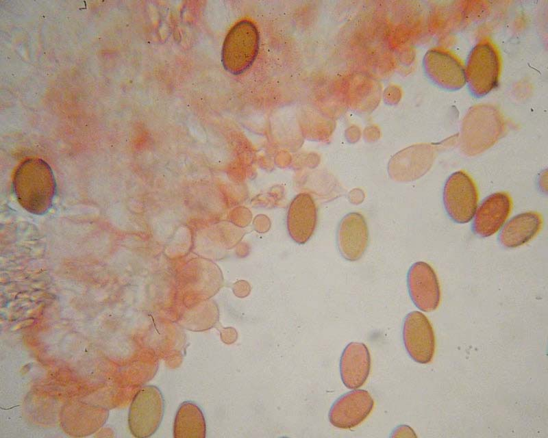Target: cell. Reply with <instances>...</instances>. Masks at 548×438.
<instances>
[{"label": "cell", "mask_w": 548, "mask_h": 438, "mask_svg": "<svg viewBox=\"0 0 548 438\" xmlns=\"http://www.w3.org/2000/svg\"><path fill=\"white\" fill-rule=\"evenodd\" d=\"M55 180L49 165L38 158L27 159L16 168L13 188L21 205L38 215L51 207L55 194Z\"/></svg>", "instance_id": "1"}, {"label": "cell", "mask_w": 548, "mask_h": 438, "mask_svg": "<svg viewBox=\"0 0 548 438\" xmlns=\"http://www.w3.org/2000/svg\"><path fill=\"white\" fill-rule=\"evenodd\" d=\"M260 36L255 25L249 21L236 23L227 33L221 51L224 68L233 75L248 70L259 49Z\"/></svg>", "instance_id": "2"}, {"label": "cell", "mask_w": 548, "mask_h": 438, "mask_svg": "<svg viewBox=\"0 0 548 438\" xmlns=\"http://www.w3.org/2000/svg\"><path fill=\"white\" fill-rule=\"evenodd\" d=\"M477 188L470 176L457 171L447 179L443 190V203L450 218L457 223L473 219L477 207Z\"/></svg>", "instance_id": "3"}, {"label": "cell", "mask_w": 548, "mask_h": 438, "mask_svg": "<svg viewBox=\"0 0 548 438\" xmlns=\"http://www.w3.org/2000/svg\"><path fill=\"white\" fill-rule=\"evenodd\" d=\"M164 412L160 390L153 385L142 388L136 395L129 411L131 431L138 437L152 435L160 426Z\"/></svg>", "instance_id": "4"}, {"label": "cell", "mask_w": 548, "mask_h": 438, "mask_svg": "<svg viewBox=\"0 0 548 438\" xmlns=\"http://www.w3.org/2000/svg\"><path fill=\"white\" fill-rule=\"evenodd\" d=\"M499 60L493 45L483 42L471 52L465 69L466 81L473 94L484 96L498 83Z\"/></svg>", "instance_id": "5"}, {"label": "cell", "mask_w": 548, "mask_h": 438, "mask_svg": "<svg viewBox=\"0 0 548 438\" xmlns=\"http://www.w3.org/2000/svg\"><path fill=\"white\" fill-rule=\"evenodd\" d=\"M402 338L408 354L414 361L425 364L432 361L436 348L435 335L423 313L414 311L405 317Z\"/></svg>", "instance_id": "6"}, {"label": "cell", "mask_w": 548, "mask_h": 438, "mask_svg": "<svg viewBox=\"0 0 548 438\" xmlns=\"http://www.w3.org/2000/svg\"><path fill=\"white\" fill-rule=\"evenodd\" d=\"M501 127V119L495 111L482 107L472 111L464 125L466 151L476 154L489 147L499 136Z\"/></svg>", "instance_id": "7"}, {"label": "cell", "mask_w": 548, "mask_h": 438, "mask_svg": "<svg viewBox=\"0 0 548 438\" xmlns=\"http://www.w3.org/2000/svg\"><path fill=\"white\" fill-rule=\"evenodd\" d=\"M373 407L374 400L369 391L355 389L334 401L329 411L328 418L336 428H353L367 418Z\"/></svg>", "instance_id": "8"}, {"label": "cell", "mask_w": 548, "mask_h": 438, "mask_svg": "<svg viewBox=\"0 0 548 438\" xmlns=\"http://www.w3.org/2000/svg\"><path fill=\"white\" fill-rule=\"evenodd\" d=\"M409 295L414 305L425 312L434 311L440 301V288L436 274L427 263L418 261L407 275Z\"/></svg>", "instance_id": "9"}, {"label": "cell", "mask_w": 548, "mask_h": 438, "mask_svg": "<svg viewBox=\"0 0 548 438\" xmlns=\"http://www.w3.org/2000/svg\"><path fill=\"white\" fill-rule=\"evenodd\" d=\"M512 208V201L506 192H496L486 197L476 209L473 231L482 237L497 232L504 224Z\"/></svg>", "instance_id": "10"}, {"label": "cell", "mask_w": 548, "mask_h": 438, "mask_svg": "<svg viewBox=\"0 0 548 438\" xmlns=\"http://www.w3.org/2000/svg\"><path fill=\"white\" fill-rule=\"evenodd\" d=\"M369 243V230L364 216L351 212L340 220L337 230V245L341 255L354 261L362 257Z\"/></svg>", "instance_id": "11"}, {"label": "cell", "mask_w": 548, "mask_h": 438, "mask_svg": "<svg viewBox=\"0 0 548 438\" xmlns=\"http://www.w3.org/2000/svg\"><path fill=\"white\" fill-rule=\"evenodd\" d=\"M316 220V207L312 197L307 193L297 194L290 203L287 214L290 237L297 244H305L312 237Z\"/></svg>", "instance_id": "12"}, {"label": "cell", "mask_w": 548, "mask_h": 438, "mask_svg": "<svg viewBox=\"0 0 548 438\" xmlns=\"http://www.w3.org/2000/svg\"><path fill=\"white\" fill-rule=\"evenodd\" d=\"M371 356L367 346L361 342H351L343 350L339 363L344 385L351 389L361 387L371 370Z\"/></svg>", "instance_id": "13"}, {"label": "cell", "mask_w": 548, "mask_h": 438, "mask_svg": "<svg viewBox=\"0 0 548 438\" xmlns=\"http://www.w3.org/2000/svg\"><path fill=\"white\" fill-rule=\"evenodd\" d=\"M542 224L543 220L538 213L527 211L519 214L503 226L499 241L506 248L519 247L532 240L540 230Z\"/></svg>", "instance_id": "14"}, {"label": "cell", "mask_w": 548, "mask_h": 438, "mask_svg": "<svg viewBox=\"0 0 548 438\" xmlns=\"http://www.w3.org/2000/svg\"><path fill=\"white\" fill-rule=\"evenodd\" d=\"M427 73L447 88H458L466 81L465 70L453 56L440 51H430L426 55Z\"/></svg>", "instance_id": "15"}, {"label": "cell", "mask_w": 548, "mask_h": 438, "mask_svg": "<svg viewBox=\"0 0 548 438\" xmlns=\"http://www.w3.org/2000/svg\"><path fill=\"white\" fill-rule=\"evenodd\" d=\"M206 432V420L201 409L194 402H184L175 415L174 437L204 438Z\"/></svg>", "instance_id": "16"}, {"label": "cell", "mask_w": 548, "mask_h": 438, "mask_svg": "<svg viewBox=\"0 0 548 438\" xmlns=\"http://www.w3.org/2000/svg\"><path fill=\"white\" fill-rule=\"evenodd\" d=\"M432 157H423L415 152H403L395 156L390 162L389 172L397 181H408L419 178L430 168Z\"/></svg>", "instance_id": "17"}]
</instances>
